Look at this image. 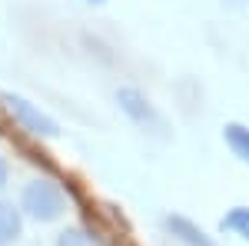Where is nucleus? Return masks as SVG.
Listing matches in <instances>:
<instances>
[{"label": "nucleus", "instance_id": "1", "mask_svg": "<svg viewBox=\"0 0 249 246\" xmlns=\"http://www.w3.org/2000/svg\"><path fill=\"white\" fill-rule=\"evenodd\" d=\"M20 209H23L27 216H34L37 223H53V220L63 216L67 200H63V193H60L57 183H50V180H34V183L23 187Z\"/></svg>", "mask_w": 249, "mask_h": 246}, {"label": "nucleus", "instance_id": "2", "mask_svg": "<svg viewBox=\"0 0 249 246\" xmlns=\"http://www.w3.org/2000/svg\"><path fill=\"white\" fill-rule=\"evenodd\" d=\"M0 103H3V107L14 114V120H17L23 130H30L34 136H60L57 120H53V116H47L43 110H40V107H34L27 96L3 90V94H0Z\"/></svg>", "mask_w": 249, "mask_h": 246}, {"label": "nucleus", "instance_id": "3", "mask_svg": "<svg viewBox=\"0 0 249 246\" xmlns=\"http://www.w3.org/2000/svg\"><path fill=\"white\" fill-rule=\"evenodd\" d=\"M116 103H120V110L130 116L136 127H143V130H153V133H163V130H166L163 116L156 114L153 103H150L146 96L140 94L136 87H120V90H116Z\"/></svg>", "mask_w": 249, "mask_h": 246}, {"label": "nucleus", "instance_id": "4", "mask_svg": "<svg viewBox=\"0 0 249 246\" xmlns=\"http://www.w3.org/2000/svg\"><path fill=\"white\" fill-rule=\"evenodd\" d=\"M166 229H170L179 243H186V246H219L213 236H206V233L196 227L193 220L179 216V213H170V216H166Z\"/></svg>", "mask_w": 249, "mask_h": 246}, {"label": "nucleus", "instance_id": "5", "mask_svg": "<svg viewBox=\"0 0 249 246\" xmlns=\"http://www.w3.org/2000/svg\"><path fill=\"white\" fill-rule=\"evenodd\" d=\"M20 229H23L20 209H14V203L0 200V246H14L20 240Z\"/></svg>", "mask_w": 249, "mask_h": 246}, {"label": "nucleus", "instance_id": "6", "mask_svg": "<svg viewBox=\"0 0 249 246\" xmlns=\"http://www.w3.org/2000/svg\"><path fill=\"white\" fill-rule=\"evenodd\" d=\"M223 140H226V147L243 163H249V127H243V123H226L223 127Z\"/></svg>", "mask_w": 249, "mask_h": 246}, {"label": "nucleus", "instance_id": "7", "mask_svg": "<svg viewBox=\"0 0 249 246\" xmlns=\"http://www.w3.org/2000/svg\"><path fill=\"white\" fill-rule=\"evenodd\" d=\"M219 229H223V233H236V236L249 240V207H232L230 213L219 220Z\"/></svg>", "mask_w": 249, "mask_h": 246}, {"label": "nucleus", "instance_id": "8", "mask_svg": "<svg viewBox=\"0 0 249 246\" xmlns=\"http://www.w3.org/2000/svg\"><path fill=\"white\" fill-rule=\"evenodd\" d=\"M57 246H100V243L83 229H63L57 236Z\"/></svg>", "mask_w": 249, "mask_h": 246}, {"label": "nucleus", "instance_id": "9", "mask_svg": "<svg viewBox=\"0 0 249 246\" xmlns=\"http://www.w3.org/2000/svg\"><path fill=\"white\" fill-rule=\"evenodd\" d=\"M7 160H3V156H0V189H3V183H7Z\"/></svg>", "mask_w": 249, "mask_h": 246}, {"label": "nucleus", "instance_id": "10", "mask_svg": "<svg viewBox=\"0 0 249 246\" xmlns=\"http://www.w3.org/2000/svg\"><path fill=\"white\" fill-rule=\"evenodd\" d=\"M87 3H107V0H87Z\"/></svg>", "mask_w": 249, "mask_h": 246}]
</instances>
